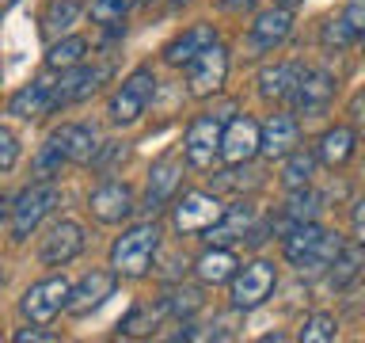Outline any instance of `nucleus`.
<instances>
[{
  "instance_id": "nucleus-8",
  "label": "nucleus",
  "mask_w": 365,
  "mask_h": 343,
  "mask_svg": "<svg viewBox=\"0 0 365 343\" xmlns=\"http://www.w3.org/2000/svg\"><path fill=\"white\" fill-rule=\"evenodd\" d=\"M289 31H293V11H289V4L262 8L259 16H255V23L247 27V50H251V57H259V54L274 50V46H282L285 39H289Z\"/></svg>"
},
{
  "instance_id": "nucleus-33",
  "label": "nucleus",
  "mask_w": 365,
  "mask_h": 343,
  "mask_svg": "<svg viewBox=\"0 0 365 343\" xmlns=\"http://www.w3.org/2000/svg\"><path fill=\"white\" fill-rule=\"evenodd\" d=\"M335 336H339V324H335V317H327V313L308 317L304 328H301V339L304 343H331Z\"/></svg>"
},
{
  "instance_id": "nucleus-31",
  "label": "nucleus",
  "mask_w": 365,
  "mask_h": 343,
  "mask_svg": "<svg viewBox=\"0 0 365 343\" xmlns=\"http://www.w3.org/2000/svg\"><path fill=\"white\" fill-rule=\"evenodd\" d=\"M164 313H171V309H168V297H164V305H156V309H153V305H133L130 317L122 320V332H125V336H145V332L156 328V320L164 317Z\"/></svg>"
},
{
  "instance_id": "nucleus-35",
  "label": "nucleus",
  "mask_w": 365,
  "mask_h": 343,
  "mask_svg": "<svg viewBox=\"0 0 365 343\" xmlns=\"http://www.w3.org/2000/svg\"><path fill=\"white\" fill-rule=\"evenodd\" d=\"M61 164H65V153H61L53 141H46L42 153H38V160H34V176H38V179H53Z\"/></svg>"
},
{
  "instance_id": "nucleus-19",
  "label": "nucleus",
  "mask_w": 365,
  "mask_h": 343,
  "mask_svg": "<svg viewBox=\"0 0 365 343\" xmlns=\"http://www.w3.org/2000/svg\"><path fill=\"white\" fill-rule=\"evenodd\" d=\"M50 141L61 149L65 160H73V164H88V160H96V153H99L96 134H91L88 126H80V122H68V126H61V130H53Z\"/></svg>"
},
{
  "instance_id": "nucleus-22",
  "label": "nucleus",
  "mask_w": 365,
  "mask_h": 343,
  "mask_svg": "<svg viewBox=\"0 0 365 343\" xmlns=\"http://www.w3.org/2000/svg\"><path fill=\"white\" fill-rule=\"evenodd\" d=\"M251 225H255V206L251 202H236L232 210L221 214V222L210 229L213 244H236V240H247Z\"/></svg>"
},
{
  "instance_id": "nucleus-39",
  "label": "nucleus",
  "mask_w": 365,
  "mask_h": 343,
  "mask_svg": "<svg viewBox=\"0 0 365 343\" xmlns=\"http://www.w3.org/2000/svg\"><path fill=\"white\" fill-rule=\"evenodd\" d=\"M57 336L53 332H42V328H19L16 332V343H53Z\"/></svg>"
},
{
  "instance_id": "nucleus-7",
  "label": "nucleus",
  "mask_w": 365,
  "mask_h": 343,
  "mask_svg": "<svg viewBox=\"0 0 365 343\" xmlns=\"http://www.w3.org/2000/svg\"><path fill=\"white\" fill-rule=\"evenodd\" d=\"M225 76H228V50L221 42L205 46V50L187 65V88H190V96H198V99L221 91Z\"/></svg>"
},
{
  "instance_id": "nucleus-32",
  "label": "nucleus",
  "mask_w": 365,
  "mask_h": 343,
  "mask_svg": "<svg viewBox=\"0 0 365 343\" xmlns=\"http://www.w3.org/2000/svg\"><path fill=\"white\" fill-rule=\"evenodd\" d=\"M133 4L137 0H96V4H91V19H96L99 27H114V23H122L130 16Z\"/></svg>"
},
{
  "instance_id": "nucleus-16",
  "label": "nucleus",
  "mask_w": 365,
  "mask_h": 343,
  "mask_svg": "<svg viewBox=\"0 0 365 343\" xmlns=\"http://www.w3.org/2000/svg\"><path fill=\"white\" fill-rule=\"evenodd\" d=\"M297 141H301V130H297L293 114H270L259 137V153L270 160H285L297 149Z\"/></svg>"
},
{
  "instance_id": "nucleus-26",
  "label": "nucleus",
  "mask_w": 365,
  "mask_h": 343,
  "mask_svg": "<svg viewBox=\"0 0 365 343\" xmlns=\"http://www.w3.org/2000/svg\"><path fill=\"white\" fill-rule=\"evenodd\" d=\"M80 0H53L50 8H46V16H42V34L50 42H57V39H65L68 31H73V23L80 19Z\"/></svg>"
},
{
  "instance_id": "nucleus-4",
  "label": "nucleus",
  "mask_w": 365,
  "mask_h": 343,
  "mask_svg": "<svg viewBox=\"0 0 365 343\" xmlns=\"http://www.w3.org/2000/svg\"><path fill=\"white\" fill-rule=\"evenodd\" d=\"M156 96V76H153V69H137V73H130V80L114 91V99H110V122H118V126H130L137 122L145 114V107L153 103Z\"/></svg>"
},
{
  "instance_id": "nucleus-20",
  "label": "nucleus",
  "mask_w": 365,
  "mask_h": 343,
  "mask_svg": "<svg viewBox=\"0 0 365 343\" xmlns=\"http://www.w3.org/2000/svg\"><path fill=\"white\" fill-rule=\"evenodd\" d=\"M213 42H217V31L210 27V23H198V27L182 31L179 39H171V42H168L164 61H168V65H190L194 57H198L205 46H213Z\"/></svg>"
},
{
  "instance_id": "nucleus-13",
  "label": "nucleus",
  "mask_w": 365,
  "mask_h": 343,
  "mask_svg": "<svg viewBox=\"0 0 365 343\" xmlns=\"http://www.w3.org/2000/svg\"><path fill=\"white\" fill-rule=\"evenodd\" d=\"M110 294H114V267H110V271H91V274H84V279L73 286V290H68L65 313L88 317L91 309H99Z\"/></svg>"
},
{
  "instance_id": "nucleus-21",
  "label": "nucleus",
  "mask_w": 365,
  "mask_h": 343,
  "mask_svg": "<svg viewBox=\"0 0 365 343\" xmlns=\"http://www.w3.org/2000/svg\"><path fill=\"white\" fill-rule=\"evenodd\" d=\"M57 107L53 103V84L50 80H34V84H27L23 91H16L8 103V111L16 114V119H42V114H50Z\"/></svg>"
},
{
  "instance_id": "nucleus-14",
  "label": "nucleus",
  "mask_w": 365,
  "mask_h": 343,
  "mask_svg": "<svg viewBox=\"0 0 365 343\" xmlns=\"http://www.w3.org/2000/svg\"><path fill=\"white\" fill-rule=\"evenodd\" d=\"M331 99H335V76H331L327 69H304L301 84H297V91H293L297 111L312 119V114H324L327 111Z\"/></svg>"
},
{
  "instance_id": "nucleus-15",
  "label": "nucleus",
  "mask_w": 365,
  "mask_h": 343,
  "mask_svg": "<svg viewBox=\"0 0 365 343\" xmlns=\"http://www.w3.org/2000/svg\"><path fill=\"white\" fill-rule=\"evenodd\" d=\"M107 80V65H76L65 69L61 80L53 84V103H80Z\"/></svg>"
},
{
  "instance_id": "nucleus-3",
  "label": "nucleus",
  "mask_w": 365,
  "mask_h": 343,
  "mask_svg": "<svg viewBox=\"0 0 365 343\" xmlns=\"http://www.w3.org/2000/svg\"><path fill=\"white\" fill-rule=\"evenodd\" d=\"M57 202H61V187L50 179H38L27 191H19L16 206H11V240H27L42 225V217L53 214Z\"/></svg>"
},
{
  "instance_id": "nucleus-11",
  "label": "nucleus",
  "mask_w": 365,
  "mask_h": 343,
  "mask_svg": "<svg viewBox=\"0 0 365 343\" xmlns=\"http://www.w3.org/2000/svg\"><path fill=\"white\" fill-rule=\"evenodd\" d=\"M88 210L96 222L103 225H122L125 217L133 214V191L125 187V183H103V187L91 191V199H88Z\"/></svg>"
},
{
  "instance_id": "nucleus-27",
  "label": "nucleus",
  "mask_w": 365,
  "mask_h": 343,
  "mask_svg": "<svg viewBox=\"0 0 365 343\" xmlns=\"http://www.w3.org/2000/svg\"><path fill=\"white\" fill-rule=\"evenodd\" d=\"M365 267V244L361 240H354V244H342L335 263H331V282H335V290H342V286H350L354 279H358V271Z\"/></svg>"
},
{
  "instance_id": "nucleus-41",
  "label": "nucleus",
  "mask_w": 365,
  "mask_h": 343,
  "mask_svg": "<svg viewBox=\"0 0 365 343\" xmlns=\"http://www.w3.org/2000/svg\"><path fill=\"white\" fill-rule=\"evenodd\" d=\"M251 4H255V0H225L228 11H240V8H251Z\"/></svg>"
},
{
  "instance_id": "nucleus-17",
  "label": "nucleus",
  "mask_w": 365,
  "mask_h": 343,
  "mask_svg": "<svg viewBox=\"0 0 365 343\" xmlns=\"http://www.w3.org/2000/svg\"><path fill=\"white\" fill-rule=\"evenodd\" d=\"M80 248H84V229H80L76 222H57L50 229V237L42 240V263L61 267V263L80 256Z\"/></svg>"
},
{
  "instance_id": "nucleus-24",
  "label": "nucleus",
  "mask_w": 365,
  "mask_h": 343,
  "mask_svg": "<svg viewBox=\"0 0 365 343\" xmlns=\"http://www.w3.org/2000/svg\"><path fill=\"white\" fill-rule=\"evenodd\" d=\"M236 256L228 252V244H217L210 252H202L198 259H194V271H198V279L205 286H221V282H232V274H236Z\"/></svg>"
},
{
  "instance_id": "nucleus-28",
  "label": "nucleus",
  "mask_w": 365,
  "mask_h": 343,
  "mask_svg": "<svg viewBox=\"0 0 365 343\" xmlns=\"http://www.w3.org/2000/svg\"><path fill=\"white\" fill-rule=\"evenodd\" d=\"M84 54H88V42L80 39V34H65V39L50 42V54H46V65L50 69H76L84 65Z\"/></svg>"
},
{
  "instance_id": "nucleus-30",
  "label": "nucleus",
  "mask_w": 365,
  "mask_h": 343,
  "mask_svg": "<svg viewBox=\"0 0 365 343\" xmlns=\"http://www.w3.org/2000/svg\"><path fill=\"white\" fill-rule=\"evenodd\" d=\"M316 210H319V199L308 187H301V191H293L289 202L282 206V222H285V229H293L301 222H316Z\"/></svg>"
},
{
  "instance_id": "nucleus-6",
  "label": "nucleus",
  "mask_w": 365,
  "mask_h": 343,
  "mask_svg": "<svg viewBox=\"0 0 365 343\" xmlns=\"http://www.w3.org/2000/svg\"><path fill=\"white\" fill-rule=\"evenodd\" d=\"M221 137H225V114H202L187 126L182 137V153L194 168H210L221 156Z\"/></svg>"
},
{
  "instance_id": "nucleus-9",
  "label": "nucleus",
  "mask_w": 365,
  "mask_h": 343,
  "mask_svg": "<svg viewBox=\"0 0 365 343\" xmlns=\"http://www.w3.org/2000/svg\"><path fill=\"white\" fill-rule=\"evenodd\" d=\"M225 206L205 191H187L175 206V229L182 237H194V233H210V229L221 222Z\"/></svg>"
},
{
  "instance_id": "nucleus-36",
  "label": "nucleus",
  "mask_w": 365,
  "mask_h": 343,
  "mask_svg": "<svg viewBox=\"0 0 365 343\" xmlns=\"http://www.w3.org/2000/svg\"><path fill=\"white\" fill-rule=\"evenodd\" d=\"M16 160H19V137L8 126H0V172H11Z\"/></svg>"
},
{
  "instance_id": "nucleus-42",
  "label": "nucleus",
  "mask_w": 365,
  "mask_h": 343,
  "mask_svg": "<svg viewBox=\"0 0 365 343\" xmlns=\"http://www.w3.org/2000/svg\"><path fill=\"white\" fill-rule=\"evenodd\" d=\"M8 4H16V0H0V8H8Z\"/></svg>"
},
{
  "instance_id": "nucleus-37",
  "label": "nucleus",
  "mask_w": 365,
  "mask_h": 343,
  "mask_svg": "<svg viewBox=\"0 0 365 343\" xmlns=\"http://www.w3.org/2000/svg\"><path fill=\"white\" fill-rule=\"evenodd\" d=\"M339 19L350 27L354 39H365V0H350V4L342 8V16H339Z\"/></svg>"
},
{
  "instance_id": "nucleus-38",
  "label": "nucleus",
  "mask_w": 365,
  "mask_h": 343,
  "mask_svg": "<svg viewBox=\"0 0 365 343\" xmlns=\"http://www.w3.org/2000/svg\"><path fill=\"white\" fill-rule=\"evenodd\" d=\"M354 42V34L350 27L342 19H327L324 23V46H335V50H342V46H350Z\"/></svg>"
},
{
  "instance_id": "nucleus-2",
  "label": "nucleus",
  "mask_w": 365,
  "mask_h": 343,
  "mask_svg": "<svg viewBox=\"0 0 365 343\" xmlns=\"http://www.w3.org/2000/svg\"><path fill=\"white\" fill-rule=\"evenodd\" d=\"M156 248H160V229H156V222H145V225L125 229V233L114 240V248H110V267H114V274H125V279H141V274H148Z\"/></svg>"
},
{
  "instance_id": "nucleus-29",
  "label": "nucleus",
  "mask_w": 365,
  "mask_h": 343,
  "mask_svg": "<svg viewBox=\"0 0 365 343\" xmlns=\"http://www.w3.org/2000/svg\"><path fill=\"white\" fill-rule=\"evenodd\" d=\"M312 172H316V156L304 153V149H293L289 156H285V172H282V183L289 191H301L312 183Z\"/></svg>"
},
{
  "instance_id": "nucleus-25",
  "label": "nucleus",
  "mask_w": 365,
  "mask_h": 343,
  "mask_svg": "<svg viewBox=\"0 0 365 343\" xmlns=\"http://www.w3.org/2000/svg\"><path fill=\"white\" fill-rule=\"evenodd\" d=\"M354 149H358V134H354L350 126H335V130H327L319 137L316 160H324L327 168H342L354 156Z\"/></svg>"
},
{
  "instance_id": "nucleus-23",
  "label": "nucleus",
  "mask_w": 365,
  "mask_h": 343,
  "mask_svg": "<svg viewBox=\"0 0 365 343\" xmlns=\"http://www.w3.org/2000/svg\"><path fill=\"white\" fill-rule=\"evenodd\" d=\"M301 76H304V69L293 65V61L274 65V69H262V76H259V96H262V99H274V103L289 99L293 91H297V84H301Z\"/></svg>"
},
{
  "instance_id": "nucleus-10",
  "label": "nucleus",
  "mask_w": 365,
  "mask_h": 343,
  "mask_svg": "<svg viewBox=\"0 0 365 343\" xmlns=\"http://www.w3.org/2000/svg\"><path fill=\"white\" fill-rule=\"evenodd\" d=\"M68 290H73V286H68L65 279H42V282H34L31 290L23 294V302H19L23 317L34 320V324H50V320L68 305Z\"/></svg>"
},
{
  "instance_id": "nucleus-43",
  "label": "nucleus",
  "mask_w": 365,
  "mask_h": 343,
  "mask_svg": "<svg viewBox=\"0 0 365 343\" xmlns=\"http://www.w3.org/2000/svg\"><path fill=\"white\" fill-rule=\"evenodd\" d=\"M285 4H297V0H285Z\"/></svg>"
},
{
  "instance_id": "nucleus-18",
  "label": "nucleus",
  "mask_w": 365,
  "mask_h": 343,
  "mask_svg": "<svg viewBox=\"0 0 365 343\" xmlns=\"http://www.w3.org/2000/svg\"><path fill=\"white\" fill-rule=\"evenodd\" d=\"M179 176H182V164L171 160V156H164V160L153 164V172H148V187H145V210L148 214H156L160 206H168V199L179 187Z\"/></svg>"
},
{
  "instance_id": "nucleus-12",
  "label": "nucleus",
  "mask_w": 365,
  "mask_h": 343,
  "mask_svg": "<svg viewBox=\"0 0 365 343\" xmlns=\"http://www.w3.org/2000/svg\"><path fill=\"white\" fill-rule=\"evenodd\" d=\"M259 137H262V130L247 119V114L228 119L225 137H221V160H228V164H247V160L259 153Z\"/></svg>"
},
{
  "instance_id": "nucleus-34",
  "label": "nucleus",
  "mask_w": 365,
  "mask_h": 343,
  "mask_svg": "<svg viewBox=\"0 0 365 343\" xmlns=\"http://www.w3.org/2000/svg\"><path fill=\"white\" fill-rule=\"evenodd\" d=\"M168 309H171L175 317L198 313V309H202V290H198V286H175V290H171V297H168Z\"/></svg>"
},
{
  "instance_id": "nucleus-5",
  "label": "nucleus",
  "mask_w": 365,
  "mask_h": 343,
  "mask_svg": "<svg viewBox=\"0 0 365 343\" xmlns=\"http://www.w3.org/2000/svg\"><path fill=\"white\" fill-rule=\"evenodd\" d=\"M274 286H278V271H274V263H267V259L247 263L244 271L232 274V290H228L232 309H244V313H247V309H259L274 294Z\"/></svg>"
},
{
  "instance_id": "nucleus-40",
  "label": "nucleus",
  "mask_w": 365,
  "mask_h": 343,
  "mask_svg": "<svg viewBox=\"0 0 365 343\" xmlns=\"http://www.w3.org/2000/svg\"><path fill=\"white\" fill-rule=\"evenodd\" d=\"M350 222H354V240H361V244H365V199L354 206V217H350Z\"/></svg>"
},
{
  "instance_id": "nucleus-1",
  "label": "nucleus",
  "mask_w": 365,
  "mask_h": 343,
  "mask_svg": "<svg viewBox=\"0 0 365 343\" xmlns=\"http://www.w3.org/2000/svg\"><path fill=\"white\" fill-rule=\"evenodd\" d=\"M339 248H342V237L339 233H327V229L316 225V222H301V225L285 229V240H282L285 259H289L293 267H297V274H304V279L331 271Z\"/></svg>"
}]
</instances>
